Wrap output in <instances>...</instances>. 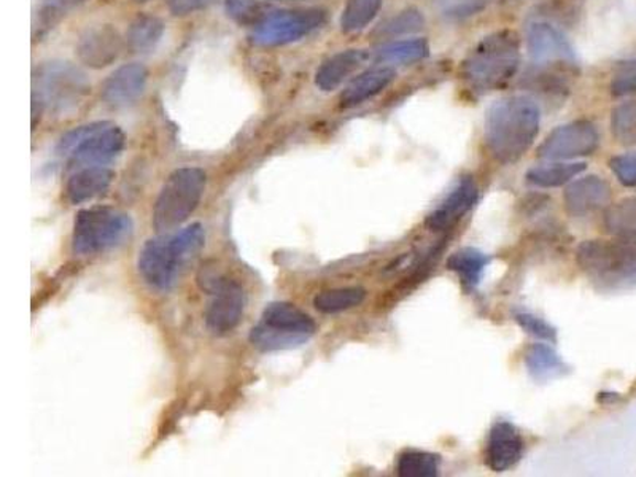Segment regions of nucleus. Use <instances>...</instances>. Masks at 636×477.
<instances>
[{"label":"nucleus","mask_w":636,"mask_h":477,"mask_svg":"<svg viewBox=\"0 0 636 477\" xmlns=\"http://www.w3.org/2000/svg\"><path fill=\"white\" fill-rule=\"evenodd\" d=\"M428 53H430V46L427 42L417 38V41L393 42V44L382 46L377 52V59L381 63L413 64L427 58Z\"/></svg>","instance_id":"29"},{"label":"nucleus","mask_w":636,"mask_h":477,"mask_svg":"<svg viewBox=\"0 0 636 477\" xmlns=\"http://www.w3.org/2000/svg\"><path fill=\"white\" fill-rule=\"evenodd\" d=\"M519 64V35L513 31H500L479 42L464 58L460 70L471 90L487 92L507 84L516 75Z\"/></svg>","instance_id":"3"},{"label":"nucleus","mask_w":636,"mask_h":477,"mask_svg":"<svg viewBox=\"0 0 636 477\" xmlns=\"http://www.w3.org/2000/svg\"><path fill=\"white\" fill-rule=\"evenodd\" d=\"M316 330V322L301 309L292 302L277 301L264 308L249 337L261 352L289 351L306 344Z\"/></svg>","instance_id":"5"},{"label":"nucleus","mask_w":636,"mask_h":477,"mask_svg":"<svg viewBox=\"0 0 636 477\" xmlns=\"http://www.w3.org/2000/svg\"><path fill=\"white\" fill-rule=\"evenodd\" d=\"M441 458L424 451L403 452L396 462V473L402 477H435L439 475Z\"/></svg>","instance_id":"28"},{"label":"nucleus","mask_w":636,"mask_h":477,"mask_svg":"<svg viewBox=\"0 0 636 477\" xmlns=\"http://www.w3.org/2000/svg\"><path fill=\"white\" fill-rule=\"evenodd\" d=\"M599 144V131L592 123L574 121L553 130L538 148V156L550 162H568L593 155Z\"/></svg>","instance_id":"12"},{"label":"nucleus","mask_w":636,"mask_h":477,"mask_svg":"<svg viewBox=\"0 0 636 477\" xmlns=\"http://www.w3.org/2000/svg\"><path fill=\"white\" fill-rule=\"evenodd\" d=\"M123 148V131L107 121L75 127L58 144L59 155L78 167L107 166L121 155Z\"/></svg>","instance_id":"8"},{"label":"nucleus","mask_w":636,"mask_h":477,"mask_svg":"<svg viewBox=\"0 0 636 477\" xmlns=\"http://www.w3.org/2000/svg\"><path fill=\"white\" fill-rule=\"evenodd\" d=\"M491 0H435V7L448 20H467L487 9Z\"/></svg>","instance_id":"32"},{"label":"nucleus","mask_w":636,"mask_h":477,"mask_svg":"<svg viewBox=\"0 0 636 477\" xmlns=\"http://www.w3.org/2000/svg\"><path fill=\"white\" fill-rule=\"evenodd\" d=\"M134 223L128 213L112 208H89L75 217L73 251L77 255H96L112 251L131 237Z\"/></svg>","instance_id":"7"},{"label":"nucleus","mask_w":636,"mask_h":477,"mask_svg":"<svg viewBox=\"0 0 636 477\" xmlns=\"http://www.w3.org/2000/svg\"><path fill=\"white\" fill-rule=\"evenodd\" d=\"M524 454V440L509 422H496L489 433L485 462L495 473L513 468Z\"/></svg>","instance_id":"18"},{"label":"nucleus","mask_w":636,"mask_h":477,"mask_svg":"<svg viewBox=\"0 0 636 477\" xmlns=\"http://www.w3.org/2000/svg\"><path fill=\"white\" fill-rule=\"evenodd\" d=\"M585 169L584 163H553L528 170L527 180L539 188L562 187Z\"/></svg>","instance_id":"27"},{"label":"nucleus","mask_w":636,"mask_h":477,"mask_svg":"<svg viewBox=\"0 0 636 477\" xmlns=\"http://www.w3.org/2000/svg\"><path fill=\"white\" fill-rule=\"evenodd\" d=\"M134 2H138V3H145V2H150V0H134Z\"/></svg>","instance_id":"40"},{"label":"nucleus","mask_w":636,"mask_h":477,"mask_svg":"<svg viewBox=\"0 0 636 477\" xmlns=\"http://www.w3.org/2000/svg\"><path fill=\"white\" fill-rule=\"evenodd\" d=\"M32 88V106L55 113L77 109L91 91L87 75L66 60H50L37 67Z\"/></svg>","instance_id":"4"},{"label":"nucleus","mask_w":636,"mask_h":477,"mask_svg":"<svg viewBox=\"0 0 636 477\" xmlns=\"http://www.w3.org/2000/svg\"><path fill=\"white\" fill-rule=\"evenodd\" d=\"M206 244L201 223H193L177 233H163L149 239L139 254L138 268L142 279L158 291L174 288L182 273Z\"/></svg>","instance_id":"2"},{"label":"nucleus","mask_w":636,"mask_h":477,"mask_svg":"<svg viewBox=\"0 0 636 477\" xmlns=\"http://www.w3.org/2000/svg\"><path fill=\"white\" fill-rule=\"evenodd\" d=\"M381 7L382 0H349L341 16L342 31L352 34L364 30L381 12Z\"/></svg>","instance_id":"30"},{"label":"nucleus","mask_w":636,"mask_h":477,"mask_svg":"<svg viewBox=\"0 0 636 477\" xmlns=\"http://www.w3.org/2000/svg\"><path fill=\"white\" fill-rule=\"evenodd\" d=\"M478 201V187L470 177H464L456 187L450 190V193L442 199L441 204L438 206L427 217L425 224L431 231H446L456 226L460 220L474 208Z\"/></svg>","instance_id":"16"},{"label":"nucleus","mask_w":636,"mask_h":477,"mask_svg":"<svg viewBox=\"0 0 636 477\" xmlns=\"http://www.w3.org/2000/svg\"><path fill=\"white\" fill-rule=\"evenodd\" d=\"M611 131L614 138L625 147L636 145V102H624L613 110L611 115Z\"/></svg>","instance_id":"31"},{"label":"nucleus","mask_w":636,"mask_h":477,"mask_svg":"<svg viewBox=\"0 0 636 477\" xmlns=\"http://www.w3.org/2000/svg\"><path fill=\"white\" fill-rule=\"evenodd\" d=\"M164 23L158 16L141 15L132 21L127 32L128 48L138 55L153 52L164 35Z\"/></svg>","instance_id":"22"},{"label":"nucleus","mask_w":636,"mask_h":477,"mask_svg":"<svg viewBox=\"0 0 636 477\" xmlns=\"http://www.w3.org/2000/svg\"><path fill=\"white\" fill-rule=\"evenodd\" d=\"M368 60V53L363 49H348L338 53L321 64L317 70L316 85L321 91H333L341 87L349 77H352Z\"/></svg>","instance_id":"20"},{"label":"nucleus","mask_w":636,"mask_h":477,"mask_svg":"<svg viewBox=\"0 0 636 477\" xmlns=\"http://www.w3.org/2000/svg\"><path fill=\"white\" fill-rule=\"evenodd\" d=\"M77 56L91 69H103L120 58L123 38L110 24L88 27L77 42Z\"/></svg>","instance_id":"14"},{"label":"nucleus","mask_w":636,"mask_h":477,"mask_svg":"<svg viewBox=\"0 0 636 477\" xmlns=\"http://www.w3.org/2000/svg\"><path fill=\"white\" fill-rule=\"evenodd\" d=\"M528 53L539 70L567 73L574 66L573 48L562 32L546 23H535L527 32Z\"/></svg>","instance_id":"13"},{"label":"nucleus","mask_w":636,"mask_h":477,"mask_svg":"<svg viewBox=\"0 0 636 477\" xmlns=\"http://www.w3.org/2000/svg\"><path fill=\"white\" fill-rule=\"evenodd\" d=\"M116 179L112 169L106 166L80 167L77 173L67 180L66 198L70 204H85L95 201L109 191L110 185Z\"/></svg>","instance_id":"19"},{"label":"nucleus","mask_w":636,"mask_h":477,"mask_svg":"<svg viewBox=\"0 0 636 477\" xmlns=\"http://www.w3.org/2000/svg\"><path fill=\"white\" fill-rule=\"evenodd\" d=\"M395 73L391 67H376V69L366 70L362 75L350 81L348 88L341 96V106L344 109H352L370 101L371 98L384 91L392 84Z\"/></svg>","instance_id":"21"},{"label":"nucleus","mask_w":636,"mask_h":477,"mask_svg":"<svg viewBox=\"0 0 636 477\" xmlns=\"http://www.w3.org/2000/svg\"><path fill=\"white\" fill-rule=\"evenodd\" d=\"M149 73L139 63L124 64L107 77L102 85V101L112 109H127L142 98Z\"/></svg>","instance_id":"15"},{"label":"nucleus","mask_w":636,"mask_h":477,"mask_svg":"<svg viewBox=\"0 0 636 477\" xmlns=\"http://www.w3.org/2000/svg\"><path fill=\"white\" fill-rule=\"evenodd\" d=\"M206 290L210 293L207 306L206 326L216 336L231 333L244 315L246 295L244 287L228 277H206Z\"/></svg>","instance_id":"11"},{"label":"nucleus","mask_w":636,"mask_h":477,"mask_svg":"<svg viewBox=\"0 0 636 477\" xmlns=\"http://www.w3.org/2000/svg\"><path fill=\"white\" fill-rule=\"evenodd\" d=\"M525 365L536 380L557 379L568 369L560 355L546 344L530 345L525 354Z\"/></svg>","instance_id":"24"},{"label":"nucleus","mask_w":636,"mask_h":477,"mask_svg":"<svg viewBox=\"0 0 636 477\" xmlns=\"http://www.w3.org/2000/svg\"><path fill=\"white\" fill-rule=\"evenodd\" d=\"M489 262L491 258L478 248L467 247L460 248L449 256L448 268L460 277L464 287L474 288L481 282L482 274L487 268Z\"/></svg>","instance_id":"23"},{"label":"nucleus","mask_w":636,"mask_h":477,"mask_svg":"<svg viewBox=\"0 0 636 477\" xmlns=\"http://www.w3.org/2000/svg\"><path fill=\"white\" fill-rule=\"evenodd\" d=\"M364 298L366 290L362 287L333 288L318 293L314 306L321 313H339L362 304Z\"/></svg>","instance_id":"26"},{"label":"nucleus","mask_w":636,"mask_h":477,"mask_svg":"<svg viewBox=\"0 0 636 477\" xmlns=\"http://www.w3.org/2000/svg\"><path fill=\"white\" fill-rule=\"evenodd\" d=\"M227 7L230 15L241 21V23L255 20L256 23H260L266 16L256 0H228Z\"/></svg>","instance_id":"37"},{"label":"nucleus","mask_w":636,"mask_h":477,"mask_svg":"<svg viewBox=\"0 0 636 477\" xmlns=\"http://www.w3.org/2000/svg\"><path fill=\"white\" fill-rule=\"evenodd\" d=\"M611 170L624 187H636V153L614 156L610 162Z\"/></svg>","instance_id":"36"},{"label":"nucleus","mask_w":636,"mask_h":477,"mask_svg":"<svg viewBox=\"0 0 636 477\" xmlns=\"http://www.w3.org/2000/svg\"><path fill=\"white\" fill-rule=\"evenodd\" d=\"M538 106L525 96L502 99L489 109L485 119V144L493 158L511 165L534 145L539 133Z\"/></svg>","instance_id":"1"},{"label":"nucleus","mask_w":636,"mask_h":477,"mask_svg":"<svg viewBox=\"0 0 636 477\" xmlns=\"http://www.w3.org/2000/svg\"><path fill=\"white\" fill-rule=\"evenodd\" d=\"M611 201V187L596 176L568 185L563 193L564 210L571 217H588L605 209Z\"/></svg>","instance_id":"17"},{"label":"nucleus","mask_w":636,"mask_h":477,"mask_svg":"<svg viewBox=\"0 0 636 477\" xmlns=\"http://www.w3.org/2000/svg\"><path fill=\"white\" fill-rule=\"evenodd\" d=\"M605 228L613 236L636 241V196L622 199L606 210Z\"/></svg>","instance_id":"25"},{"label":"nucleus","mask_w":636,"mask_h":477,"mask_svg":"<svg viewBox=\"0 0 636 477\" xmlns=\"http://www.w3.org/2000/svg\"><path fill=\"white\" fill-rule=\"evenodd\" d=\"M425 20L417 10L410 9L402 15L393 18L379 30L382 37H399V35L413 34L424 27Z\"/></svg>","instance_id":"33"},{"label":"nucleus","mask_w":636,"mask_h":477,"mask_svg":"<svg viewBox=\"0 0 636 477\" xmlns=\"http://www.w3.org/2000/svg\"><path fill=\"white\" fill-rule=\"evenodd\" d=\"M577 262L592 279L605 284L636 280V241H585L578 247Z\"/></svg>","instance_id":"9"},{"label":"nucleus","mask_w":636,"mask_h":477,"mask_svg":"<svg viewBox=\"0 0 636 477\" xmlns=\"http://www.w3.org/2000/svg\"><path fill=\"white\" fill-rule=\"evenodd\" d=\"M212 2L213 0H167V5L175 16H184L206 9Z\"/></svg>","instance_id":"38"},{"label":"nucleus","mask_w":636,"mask_h":477,"mask_svg":"<svg viewBox=\"0 0 636 477\" xmlns=\"http://www.w3.org/2000/svg\"><path fill=\"white\" fill-rule=\"evenodd\" d=\"M611 91L617 98L636 95V58L624 60L614 70Z\"/></svg>","instance_id":"34"},{"label":"nucleus","mask_w":636,"mask_h":477,"mask_svg":"<svg viewBox=\"0 0 636 477\" xmlns=\"http://www.w3.org/2000/svg\"><path fill=\"white\" fill-rule=\"evenodd\" d=\"M206 184V173L199 167L175 169L161 187L153 208L155 230L160 234L171 233L187 222L201 202Z\"/></svg>","instance_id":"6"},{"label":"nucleus","mask_w":636,"mask_h":477,"mask_svg":"<svg viewBox=\"0 0 636 477\" xmlns=\"http://www.w3.org/2000/svg\"><path fill=\"white\" fill-rule=\"evenodd\" d=\"M46 5L52 7V9L63 12V10L74 9V7L80 5V3L87 2V0H45Z\"/></svg>","instance_id":"39"},{"label":"nucleus","mask_w":636,"mask_h":477,"mask_svg":"<svg viewBox=\"0 0 636 477\" xmlns=\"http://www.w3.org/2000/svg\"><path fill=\"white\" fill-rule=\"evenodd\" d=\"M327 21V12L310 9L278 10L267 13L253 30V42L261 46H284L301 41Z\"/></svg>","instance_id":"10"},{"label":"nucleus","mask_w":636,"mask_h":477,"mask_svg":"<svg viewBox=\"0 0 636 477\" xmlns=\"http://www.w3.org/2000/svg\"><path fill=\"white\" fill-rule=\"evenodd\" d=\"M516 322L519 323L522 330L527 331L530 336L536 340L556 341V330L549 325L545 320L528 312H517Z\"/></svg>","instance_id":"35"}]
</instances>
